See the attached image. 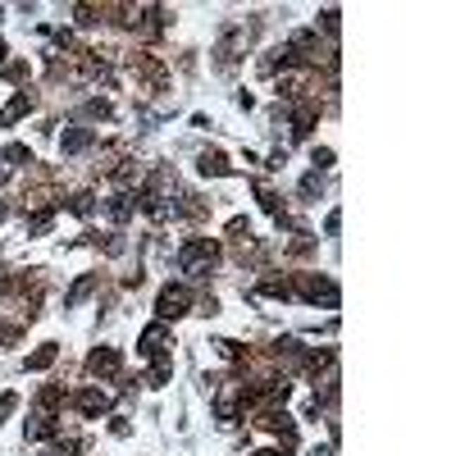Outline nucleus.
Wrapping results in <instances>:
<instances>
[{"label": "nucleus", "mask_w": 456, "mask_h": 456, "mask_svg": "<svg viewBox=\"0 0 456 456\" xmlns=\"http://www.w3.org/2000/svg\"><path fill=\"white\" fill-rule=\"evenodd\" d=\"M215 260H219V247L210 238H197V242H187V247L178 251V269H183V274H192V278L210 274V269H215Z\"/></svg>", "instance_id": "nucleus-1"}, {"label": "nucleus", "mask_w": 456, "mask_h": 456, "mask_svg": "<svg viewBox=\"0 0 456 456\" xmlns=\"http://www.w3.org/2000/svg\"><path fill=\"white\" fill-rule=\"evenodd\" d=\"M187 306H192V292H187V288H178V283H169V288L160 292V302H155L160 319H178V315H187Z\"/></svg>", "instance_id": "nucleus-2"}, {"label": "nucleus", "mask_w": 456, "mask_h": 456, "mask_svg": "<svg viewBox=\"0 0 456 456\" xmlns=\"http://www.w3.org/2000/svg\"><path fill=\"white\" fill-rule=\"evenodd\" d=\"M297 292H302L306 297V302H324V306H338V288L333 283H328V278H315V274H306L302 278V283H297Z\"/></svg>", "instance_id": "nucleus-3"}, {"label": "nucleus", "mask_w": 456, "mask_h": 456, "mask_svg": "<svg viewBox=\"0 0 456 456\" xmlns=\"http://www.w3.org/2000/svg\"><path fill=\"white\" fill-rule=\"evenodd\" d=\"M78 406H82L87 415H101L105 406H110V397H105V393H96V388H87V393H78Z\"/></svg>", "instance_id": "nucleus-4"}, {"label": "nucleus", "mask_w": 456, "mask_h": 456, "mask_svg": "<svg viewBox=\"0 0 456 456\" xmlns=\"http://www.w3.org/2000/svg\"><path fill=\"white\" fill-rule=\"evenodd\" d=\"M87 370H92V374H114V370H119V356H114V352H92Z\"/></svg>", "instance_id": "nucleus-5"}, {"label": "nucleus", "mask_w": 456, "mask_h": 456, "mask_svg": "<svg viewBox=\"0 0 456 456\" xmlns=\"http://www.w3.org/2000/svg\"><path fill=\"white\" fill-rule=\"evenodd\" d=\"M87 147H92V133H87V128H73V133H64V151H87Z\"/></svg>", "instance_id": "nucleus-6"}, {"label": "nucleus", "mask_w": 456, "mask_h": 456, "mask_svg": "<svg viewBox=\"0 0 456 456\" xmlns=\"http://www.w3.org/2000/svg\"><path fill=\"white\" fill-rule=\"evenodd\" d=\"M27 105H32V101H27V96H14V101H9V105H5V114H0V119H5V123H14V119H23V114H27Z\"/></svg>", "instance_id": "nucleus-7"}, {"label": "nucleus", "mask_w": 456, "mask_h": 456, "mask_svg": "<svg viewBox=\"0 0 456 456\" xmlns=\"http://www.w3.org/2000/svg\"><path fill=\"white\" fill-rule=\"evenodd\" d=\"M51 361H55V347H42L37 356H27V370H46Z\"/></svg>", "instance_id": "nucleus-8"}, {"label": "nucleus", "mask_w": 456, "mask_h": 456, "mask_svg": "<svg viewBox=\"0 0 456 456\" xmlns=\"http://www.w3.org/2000/svg\"><path fill=\"white\" fill-rule=\"evenodd\" d=\"M201 173H228L224 155H201Z\"/></svg>", "instance_id": "nucleus-9"}, {"label": "nucleus", "mask_w": 456, "mask_h": 456, "mask_svg": "<svg viewBox=\"0 0 456 456\" xmlns=\"http://www.w3.org/2000/svg\"><path fill=\"white\" fill-rule=\"evenodd\" d=\"M256 456H278V452H256Z\"/></svg>", "instance_id": "nucleus-10"}, {"label": "nucleus", "mask_w": 456, "mask_h": 456, "mask_svg": "<svg viewBox=\"0 0 456 456\" xmlns=\"http://www.w3.org/2000/svg\"><path fill=\"white\" fill-rule=\"evenodd\" d=\"M0 60H5V42H0Z\"/></svg>", "instance_id": "nucleus-11"}]
</instances>
